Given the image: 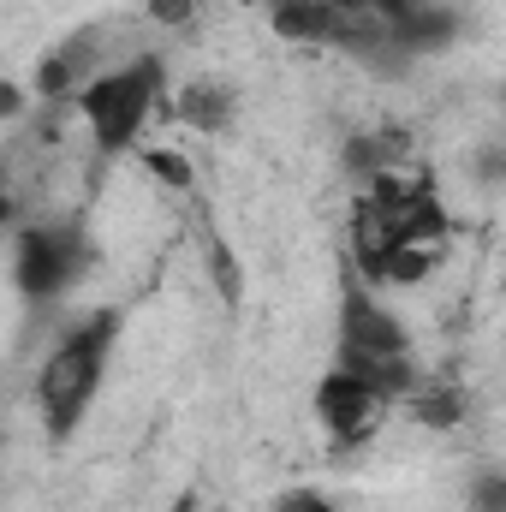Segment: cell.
<instances>
[{
    "label": "cell",
    "instance_id": "obj_8",
    "mask_svg": "<svg viewBox=\"0 0 506 512\" xmlns=\"http://www.w3.org/2000/svg\"><path fill=\"white\" fill-rule=\"evenodd\" d=\"M173 114L197 131H221L233 120V90H227L221 78H197V84H185V90L173 96Z\"/></svg>",
    "mask_w": 506,
    "mask_h": 512
},
{
    "label": "cell",
    "instance_id": "obj_1",
    "mask_svg": "<svg viewBox=\"0 0 506 512\" xmlns=\"http://www.w3.org/2000/svg\"><path fill=\"white\" fill-rule=\"evenodd\" d=\"M114 328L120 316L114 310H96L84 316L78 328L60 334V346L48 352L42 376H36V411H42V429L54 441L78 435V423L90 417L96 393H102V376H108V352H114Z\"/></svg>",
    "mask_w": 506,
    "mask_h": 512
},
{
    "label": "cell",
    "instance_id": "obj_7",
    "mask_svg": "<svg viewBox=\"0 0 506 512\" xmlns=\"http://www.w3.org/2000/svg\"><path fill=\"white\" fill-rule=\"evenodd\" d=\"M268 24L286 42H316V48L346 42V18L334 12V0H268Z\"/></svg>",
    "mask_w": 506,
    "mask_h": 512
},
{
    "label": "cell",
    "instance_id": "obj_12",
    "mask_svg": "<svg viewBox=\"0 0 506 512\" xmlns=\"http://www.w3.org/2000/svg\"><path fill=\"white\" fill-rule=\"evenodd\" d=\"M191 6H197V0H149V12H155L161 24H185V18H191Z\"/></svg>",
    "mask_w": 506,
    "mask_h": 512
},
{
    "label": "cell",
    "instance_id": "obj_10",
    "mask_svg": "<svg viewBox=\"0 0 506 512\" xmlns=\"http://www.w3.org/2000/svg\"><path fill=\"white\" fill-rule=\"evenodd\" d=\"M143 161H149V173H155L161 185H191V167H185V155H173V149H149Z\"/></svg>",
    "mask_w": 506,
    "mask_h": 512
},
{
    "label": "cell",
    "instance_id": "obj_13",
    "mask_svg": "<svg viewBox=\"0 0 506 512\" xmlns=\"http://www.w3.org/2000/svg\"><path fill=\"white\" fill-rule=\"evenodd\" d=\"M18 102H24V96H18V90H12V84H0V114H12V108H18Z\"/></svg>",
    "mask_w": 506,
    "mask_h": 512
},
{
    "label": "cell",
    "instance_id": "obj_11",
    "mask_svg": "<svg viewBox=\"0 0 506 512\" xmlns=\"http://www.w3.org/2000/svg\"><path fill=\"white\" fill-rule=\"evenodd\" d=\"M274 512H334V501H328V495H316V489H286Z\"/></svg>",
    "mask_w": 506,
    "mask_h": 512
},
{
    "label": "cell",
    "instance_id": "obj_3",
    "mask_svg": "<svg viewBox=\"0 0 506 512\" xmlns=\"http://www.w3.org/2000/svg\"><path fill=\"white\" fill-rule=\"evenodd\" d=\"M340 370L364 376L370 387H381L387 399H405L417 393V364H411V334L399 328V316H387L370 292H346L340 304V352H334Z\"/></svg>",
    "mask_w": 506,
    "mask_h": 512
},
{
    "label": "cell",
    "instance_id": "obj_2",
    "mask_svg": "<svg viewBox=\"0 0 506 512\" xmlns=\"http://www.w3.org/2000/svg\"><path fill=\"white\" fill-rule=\"evenodd\" d=\"M161 96H167V72H161V60L143 54V60H126V66L96 72L72 102H78V120H84L90 143H96L102 155H126V149H137L143 126L155 120Z\"/></svg>",
    "mask_w": 506,
    "mask_h": 512
},
{
    "label": "cell",
    "instance_id": "obj_6",
    "mask_svg": "<svg viewBox=\"0 0 506 512\" xmlns=\"http://www.w3.org/2000/svg\"><path fill=\"white\" fill-rule=\"evenodd\" d=\"M96 72H102V30H78V36H66L54 54H42V66H36V96H42V102H72Z\"/></svg>",
    "mask_w": 506,
    "mask_h": 512
},
{
    "label": "cell",
    "instance_id": "obj_14",
    "mask_svg": "<svg viewBox=\"0 0 506 512\" xmlns=\"http://www.w3.org/2000/svg\"><path fill=\"white\" fill-rule=\"evenodd\" d=\"M6 221H12V191L0 185V227H6Z\"/></svg>",
    "mask_w": 506,
    "mask_h": 512
},
{
    "label": "cell",
    "instance_id": "obj_4",
    "mask_svg": "<svg viewBox=\"0 0 506 512\" xmlns=\"http://www.w3.org/2000/svg\"><path fill=\"white\" fill-rule=\"evenodd\" d=\"M84 274V233L78 227H60V221H36L18 233V256H12V286L30 298V304H48L60 298L72 280Z\"/></svg>",
    "mask_w": 506,
    "mask_h": 512
},
{
    "label": "cell",
    "instance_id": "obj_15",
    "mask_svg": "<svg viewBox=\"0 0 506 512\" xmlns=\"http://www.w3.org/2000/svg\"><path fill=\"white\" fill-rule=\"evenodd\" d=\"M179 512H197V501H179Z\"/></svg>",
    "mask_w": 506,
    "mask_h": 512
},
{
    "label": "cell",
    "instance_id": "obj_5",
    "mask_svg": "<svg viewBox=\"0 0 506 512\" xmlns=\"http://www.w3.org/2000/svg\"><path fill=\"white\" fill-rule=\"evenodd\" d=\"M387 405H393V399H387L381 387H370L364 376H352V370H340V364L316 382V417H322V429H328L340 447H364L381 429Z\"/></svg>",
    "mask_w": 506,
    "mask_h": 512
},
{
    "label": "cell",
    "instance_id": "obj_9",
    "mask_svg": "<svg viewBox=\"0 0 506 512\" xmlns=\"http://www.w3.org/2000/svg\"><path fill=\"white\" fill-rule=\"evenodd\" d=\"M346 161H352V173H364V179L393 173L399 161H411V155H405V131H370V137H358V143L346 149Z\"/></svg>",
    "mask_w": 506,
    "mask_h": 512
}]
</instances>
